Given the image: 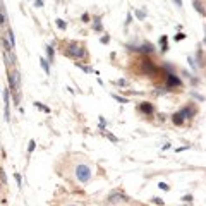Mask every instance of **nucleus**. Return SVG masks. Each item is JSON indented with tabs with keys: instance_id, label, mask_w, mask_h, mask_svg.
Returning <instances> with one entry per match:
<instances>
[{
	"instance_id": "f257e3e1",
	"label": "nucleus",
	"mask_w": 206,
	"mask_h": 206,
	"mask_svg": "<svg viewBox=\"0 0 206 206\" xmlns=\"http://www.w3.org/2000/svg\"><path fill=\"white\" fill-rule=\"evenodd\" d=\"M65 55L79 60V59H84L86 57V50H84V47H81L79 43H70L65 50Z\"/></svg>"
},
{
	"instance_id": "f03ea898",
	"label": "nucleus",
	"mask_w": 206,
	"mask_h": 206,
	"mask_svg": "<svg viewBox=\"0 0 206 206\" xmlns=\"http://www.w3.org/2000/svg\"><path fill=\"white\" fill-rule=\"evenodd\" d=\"M76 177L81 184H86L91 179V168L88 165H77L76 167Z\"/></svg>"
},
{
	"instance_id": "7ed1b4c3",
	"label": "nucleus",
	"mask_w": 206,
	"mask_h": 206,
	"mask_svg": "<svg viewBox=\"0 0 206 206\" xmlns=\"http://www.w3.org/2000/svg\"><path fill=\"white\" fill-rule=\"evenodd\" d=\"M9 84H11V91L17 93L19 88H21V77H19V72L14 70V72L9 74Z\"/></svg>"
},
{
	"instance_id": "20e7f679",
	"label": "nucleus",
	"mask_w": 206,
	"mask_h": 206,
	"mask_svg": "<svg viewBox=\"0 0 206 206\" xmlns=\"http://www.w3.org/2000/svg\"><path fill=\"white\" fill-rule=\"evenodd\" d=\"M141 72H144V74H154L156 72V67H154V64L153 62H150L148 59H144L143 60V64H141Z\"/></svg>"
},
{
	"instance_id": "39448f33",
	"label": "nucleus",
	"mask_w": 206,
	"mask_h": 206,
	"mask_svg": "<svg viewBox=\"0 0 206 206\" xmlns=\"http://www.w3.org/2000/svg\"><path fill=\"white\" fill-rule=\"evenodd\" d=\"M173 86H180V79H177L173 74H167V88H173Z\"/></svg>"
},
{
	"instance_id": "423d86ee",
	"label": "nucleus",
	"mask_w": 206,
	"mask_h": 206,
	"mask_svg": "<svg viewBox=\"0 0 206 206\" xmlns=\"http://www.w3.org/2000/svg\"><path fill=\"white\" fill-rule=\"evenodd\" d=\"M139 53H153L154 52V48H153V45H150V43H144L143 47H139V48H136Z\"/></svg>"
},
{
	"instance_id": "0eeeda50",
	"label": "nucleus",
	"mask_w": 206,
	"mask_h": 206,
	"mask_svg": "<svg viewBox=\"0 0 206 206\" xmlns=\"http://www.w3.org/2000/svg\"><path fill=\"white\" fill-rule=\"evenodd\" d=\"M4 105H5V120H9V115H11V112H9V91L5 89L4 91Z\"/></svg>"
},
{
	"instance_id": "6e6552de",
	"label": "nucleus",
	"mask_w": 206,
	"mask_h": 206,
	"mask_svg": "<svg viewBox=\"0 0 206 206\" xmlns=\"http://www.w3.org/2000/svg\"><path fill=\"white\" fill-rule=\"evenodd\" d=\"M139 110L143 112V114H153V105H151V103H141L139 105Z\"/></svg>"
},
{
	"instance_id": "1a4fd4ad",
	"label": "nucleus",
	"mask_w": 206,
	"mask_h": 206,
	"mask_svg": "<svg viewBox=\"0 0 206 206\" xmlns=\"http://www.w3.org/2000/svg\"><path fill=\"white\" fill-rule=\"evenodd\" d=\"M180 115H182V117H194V114H196V110H192L191 107H186V108H182V110L179 112Z\"/></svg>"
},
{
	"instance_id": "9d476101",
	"label": "nucleus",
	"mask_w": 206,
	"mask_h": 206,
	"mask_svg": "<svg viewBox=\"0 0 206 206\" xmlns=\"http://www.w3.org/2000/svg\"><path fill=\"white\" fill-rule=\"evenodd\" d=\"M192 5H194V9L199 12L201 16H204V5H203L201 0H192Z\"/></svg>"
},
{
	"instance_id": "9b49d317",
	"label": "nucleus",
	"mask_w": 206,
	"mask_h": 206,
	"mask_svg": "<svg viewBox=\"0 0 206 206\" xmlns=\"http://www.w3.org/2000/svg\"><path fill=\"white\" fill-rule=\"evenodd\" d=\"M7 41H9V45H11L12 48L16 47V40H14V33H12V29L9 28L7 29Z\"/></svg>"
},
{
	"instance_id": "f8f14e48",
	"label": "nucleus",
	"mask_w": 206,
	"mask_h": 206,
	"mask_svg": "<svg viewBox=\"0 0 206 206\" xmlns=\"http://www.w3.org/2000/svg\"><path fill=\"white\" fill-rule=\"evenodd\" d=\"M160 45H162V52L165 53V52L168 50V38H167V36H162V38H160Z\"/></svg>"
},
{
	"instance_id": "ddd939ff",
	"label": "nucleus",
	"mask_w": 206,
	"mask_h": 206,
	"mask_svg": "<svg viewBox=\"0 0 206 206\" xmlns=\"http://www.w3.org/2000/svg\"><path fill=\"white\" fill-rule=\"evenodd\" d=\"M2 47H4L5 53H11V52H12V47L9 45V41H7V38H5V36H2Z\"/></svg>"
},
{
	"instance_id": "4468645a",
	"label": "nucleus",
	"mask_w": 206,
	"mask_h": 206,
	"mask_svg": "<svg viewBox=\"0 0 206 206\" xmlns=\"http://www.w3.org/2000/svg\"><path fill=\"white\" fill-rule=\"evenodd\" d=\"M172 122L175 125H182V124H184V117H182L180 114H175V115H173V119H172Z\"/></svg>"
},
{
	"instance_id": "2eb2a0df",
	"label": "nucleus",
	"mask_w": 206,
	"mask_h": 206,
	"mask_svg": "<svg viewBox=\"0 0 206 206\" xmlns=\"http://www.w3.org/2000/svg\"><path fill=\"white\" fill-rule=\"evenodd\" d=\"M40 64H41V67H43V70H45V72H47V74H50V64H48V60L41 57V59H40Z\"/></svg>"
},
{
	"instance_id": "dca6fc26",
	"label": "nucleus",
	"mask_w": 206,
	"mask_h": 206,
	"mask_svg": "<svg viewBox=\"0 0 206 206\" xmlns=\"http://www.w3.org/2000/svg\"><path fill=\"white\" fill-rule=\"evenodd\" d=\"M47 53H48V62H53V48L47 47Z\"/></svg>"
},
{
	"instance_id": "f3484780",
	"label": "nucleus",
	"mask_w": 206,
	"mask_h": 206,
	"mask_svg": "<svg viewBox=\"0 0 206 206\" xmlns=\"http://www.w3.org/2000/svg\"><path fill=\"white\" fill-rule=\"evenodd\" d=\"M196 55H198V62H199V65H204V60H203V50H198V53H196Z\"/></svg>"
},
{
	"instance_id": "a211bd4d",
	"label": "nucleus",
	"mask_w": 206,
	"mask_h": 206,
	"mask_svg": "<svg viewBox=\"0 0 206 206\" xmlns=\"http://www.w3.org/2000/svg\"><path fill=\"white\" fill-rule=\"evenodd\" d=\"M95 29H96V31H101V29H103L101 22H100V17H96V19H95Z\"/></svg>"
},
{
	"instance_id": "6ab92c4d",
	"label": "nucleus",
	"mask_w": 206,
	"mask_h": 206,
	"mask_svg": "<svg viewBox=\"0 0 206 206\" xmlns=\"http://www.w3.org/2000/svg\"><path fill=\"white\" fill-rule=\"evenodd\" d=\"M134 14H136L137 19H144V17H146V12H143V11H136Z\"/></svg>"
},
{
	"instance_id": "aec40b11",
	"label": "nucleus",
	"mask_w": 206,
	"mask_h": 206,
	"mask_svg": "<svg viewBox=\"0 0 206 206\" xmlns=\"http://www.w3.org/2000/svg\"><path fill=\"white\" fill-rule=\"evenodd\" d=\"M34 105H36V107L40 108V110H43V112H50V108H48V107H43V105H41V103H38V101L34 103Z\"/></svg>"
},
{
	"instance_id": "412c9836",
	"label": "nucleus",
	"mask_w": 206,
	"mask_h": 206,
	"mask_svg": "<svg viewBox=\"0 0 206 206\" xmlns=\"http://www.w3.org/2000/svg\"><path fill=\"white\" fill-rule=\"evenodd\" d=\"M57 26H59L60 29H65V22H64L62 19H57Z\"/></svg>"
},
{
	"instance_id": "4be33fe9",
	"label": "nucleus",
	"mask_w": 206,
	"mask_h": 206,
	"mask_svg": "<svg viewBox=\"0 0 206 206\" xmlns=\"http://www.w3.org/2000/svg\"><path fill=\"white\" fill-rule=\"evenodd\" d=\"M158 186H160V189H162V191H168V189H170L168 184H165V182H160Z\"/></svg>"
},
{
	"instance_id": "5701e85b",
	"label": "nucleus",
	"mask_w": 206,
	"mask_h": 206,
	"mask_svg": "<svg viewBox=\"0 0 206 206\" xmlns=\"http://www.w3.org/2000/svg\"><path fill=\"white\" fill-rule=\"evenodd\" d=\"M34 146H36V143H34V141H29V146H28V151L31 153V151L34 150Z\"/></svg>"
},
{
	"instance_id": "b1692460",
	"label": "nucleus",
	"mask_w": 206,
	"mask_h": 206,
	"mask_svg": "<svg viewBox=\"0 0 206 206\" xmlns=\"http://www.w3.org/2000/svg\"><path fill=\"white\" fill-rule=\"evenodd\" d=\"M0 177H2V180H4V184L7 182V177H5V172H4V168H0Z\"/></svg>"
},
{
	"instance_id": "393cba45",
	"label": "nucleus",
	"mask_w": 206,
	"mask_h": 206,
	"mask_svg": "<svg viewBox=\"0 0 206 206\" xmlns=\"http://www.w3.org/2000/svg\"><path fill=\"white\" fill-rule=\"evenodd\" d=\"M81 21H83V22H88V21H89V14H86V12H84V14L81 16Z\"/></svg>"
},
{
	"instance_id": "a878e982",
	"label": "nucleus",
	"mask_w": 206,
	"mask_h": 206,
	"mask_svg": "<svg viewBox=\"0 0 206 206\" xmlns=\"http://www.w3.org/2000/svg\"><path fill=\"white\" fill-rule=\"evenodd\" d=\"M5 21H7V16H4L0 12V24H5Z\"/></svg>"
},
{
	"instance_id": "bb28decb",
	"label": "nucleus",
	"mask_w": 206,
	"mask_h": 206,
	"mask_svg": "<svg viewBox=\"0 0 206 206\" xmlns=\"http://www.w3.org/2000/svg\"><path fill=\"white\" fill-rule=\"evenodd\" d=\"M184 38H186V34H184V33H179V34L175 36V41H180V40H184Z\"/></svg>"
},
{
	"instance_id": "cd10ccee",
	"label": "nucleus",
	"mask_w": 206,
	"mask_h": 206,
	"mask_svg": "<svg viewBox=\"0 0 206 206\" xmlns=\"http://www.w3.org/2000/svg\"><path fill=\"white\" fill-rule=\"evenodd\" d=\"M114 98L117 100V101H120V103H127V100H124V98H120V96H117V95H114Z\"/></svg>"
},
{
	"instance_id": "c85d7f7f",
	"label": "nucleus",
	"mask_w": 206,
	"mask_h": 206,
	"mask_svg": "<svg viewBox=\"0 0 206 206\" xmlns=\"http://www.w3.org/2000/svg\"><path fill=\"white\" fill-rule=\"evenodd\" d=\"M182 199H184L186 203H191V201H192V196H191V194H187V196H184Z\"/></svg>"
},
{
	"instance_id": "c756f323",
	"label": "nucleus",
	"mask_w": 206,
	"mask_h": 206,
	"mask_svg": "<svg viewBox=\"0 0 206 206\" xmlns=\"http://www.w3.org/2000/svg\"><path fill=\"white\" fill-rule=\"evenodd\" d=\"M34 5L36 7H43V0H34Z\"/></svg>"
},
{
	"instance_id": "7c9ffc66",
	"label": "nucleus",
	"mask_w": 206,
	"mask_h": 206,
	"mask_svg": "<svg viewBox=\"0 0 206 206\" xmlns=\"http://www.w3.org/2000/svg\"><path fill=\"white\" fill-rule=\"evenodd\" d=\"M107 136H108V139H112V141H114V143H117V141H119L117 137L114 136V134H107Z\"/></svg>"
},
{
	"instance_id": "2f4dec72",
	"label": "nucleus",
	"mask_w": 206,
	"mask_h": 206,
	"mask_svg": "<svg viewBox=\"0 0 206 206\" xmlns=\"http://www.w3.org/2000/svg\"><path fill=\"white\" fill-rule=\"evenodd\" d=\"M131 21H132V14H129V16H127V21H125V24L129 26V24H131Z\"/></svg>"
},
{
	"instance_id": "473e14b6",
	"label": "nucleus",
	"mask_w": 206,
	"mask_h": 206,
	"mask_svg": "<svg viewBox=\"0 0 206 206\" xmlns=\"http://www.w3.org/2000/svg\"><path fill=\"white\" fill-rule=\"evenodd\" d=\"M14 177H16V180H17V184L21 186V175H19V173H14Z\"/></svg>"
},
{
	"instance_id": "72a5a7b5",
	"label": "nucleus",
	"mask_w": 206,
	"mask_h": 206,
	"mask_svg": "<svg viewBox=\"0 0 206 206\" xmlns=\"http://www.w3.org/2000/svg\"><path fill=\"white\" fill-rule=\"evenodd\" d=\"M153 201L156 203V204H163V201H162V199H160V198H153Z\"/></svg>"
},
{
	"instance_id": "f704fd0d",
	"label": "nucleus",
	"mask_w": 206,
	"mask_h": 206,
	"mask_svg": "<svg viewBox=\"0 0 206 206\" xmlns=\"http://www.w3.org/2000/svg\"><path fill=\"white\" fill-rule=\"evenodd\" d=\"M108 40H110L108 36H103V38H101V43H108Z\"/></svg>"
},
{
	"instance_id": "c9c22d12",
	"label": "nucleus",
	"mask_w": 206,
	"mask_h": 206,
	"mask_svg": "<svg viewBox=\"0 0 206 206\" xmlns=\"http://www.w3.org/2000/svg\"><path fill=\"white\" fill-rule=\"evenodd\" d=\"M175 2V5H179V7H182V0H173Z\"/></svg>"
},
{
	"instance_id": "e433bc0d",
	"label": "nucleus",
	"mask_w": 206,
	"mask_h": 206,
	"mask_svg": "<svg viewBox=\"0 0 206 206\" xmlns=\"http://www.w3.org/2000/svg\"><path fill=\"white\" fill-rule=\"evenodd\" d=\"M117 84L119 86H125V81H124V79H120V81H117Z\"/></svg>"
},
{
	"instance_id": "4c0bfd02",
	"label": "nucleus",
	"mask_w": 206,
	"mask_h": 206,
	"mask_svg": "<svg viewBox=\"0 0 206 206\" xmlns=\"http://www.w3.org/2000/svg\"><path fill=\"white\" fill-rule=\"evenodd\" d=\"M72 206H77V204H72Z\"/></svg>"
}]
</instances>
